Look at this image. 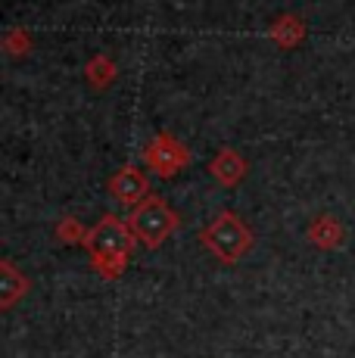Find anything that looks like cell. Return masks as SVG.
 Here are the masks:
<instances>
[{"label": "cell", "instance_id": "6da1fadb", "mask_svg": "<svg viewBox=\"0 0 355 358\" xmlns=\"http://www.w3.org/2000/svg\"><path fill=\"white\" fill-rule=\"evenodd\" d=\"M87 250H91V259L97 265V271L103 274H119L125 268L128 256H131V231L119 222L115 215L100 218V224L85 237Z\"/></svg>", "mask_w": 355, "mask_h": 358}, {"label": "cell", "instance_id": "7a4b0ae2", "mask_svg": "<svg viewBox=\"0 0 355 358\" xmlns=\"http://www.w3.org/2000/svg\"><path fill=\"white\" fill-rule=\"evenodd\" d=\"M175 228H178V215L166 206V199L150 196V199H143V203L134 206L131 234L140 240L143 246H150V250L162 246V240H166Z\"/></svg>", "mask_w": 355, "mask_h": 358}, {"label": "cell", "instance_id": "3957f363", "mask_svg": "<svg viewBox=\"0 0 355 358\" xmlns=\"http://www.w3.org/2000/svg\"><path fill=\"white\" fill-rule=\"evenodd\" d=\"M203 243H206L218 259L237 262L252 246V234L234 212H222V215L203 231Z\"/></svg>", "mask_w": 355, "mask_h": 358}, {"label": "cell", "instance_id": "277c9868", "mask_svg": "<svg viewBox=\"0 0 355 358\" xmlns=\"http://www.w3.org/2000/svg\"><path fill=\"white\" fill-rule=\"evenodd\" d=\"M147 162L153 165L159 175H172L184 162H187V150L181 143H175L172 137H156L147 147Z\"/></svg>", "mask_w": 355, "mask_h": 358}, {"label": "cell", "instance_id": "5b68a950", "mask_svg": "<svg viewBox=\"0 0 355 358\" xmlns=\"http://www.w3.org/2000/svg\"><path fill=\"white\" fill-rule=\"evenodd\" d=\"M109 190H113V196L119 199V203H138L147 194V178L140 175L138 169H122L119 175L109 181Z\"/></svg>", "mask_w": 355, "mask_h": 358}, {"label": "cell", "instance_id": "8992f818", "mask_svg": "<svg viewBox=\"0 0 355 358\" xmlns=\"http://www.w3.org/2000/svg\"><path fill=\"white\" fill-rule=\"evenodd\" d=\"M212 171L218 178H222L224 184H234L237 178L243 175V162L237 159L234 153H222V156H215V162H212Z\"/></svg>", "mask_w": 355, "mask_h": 358}]
</instances>
